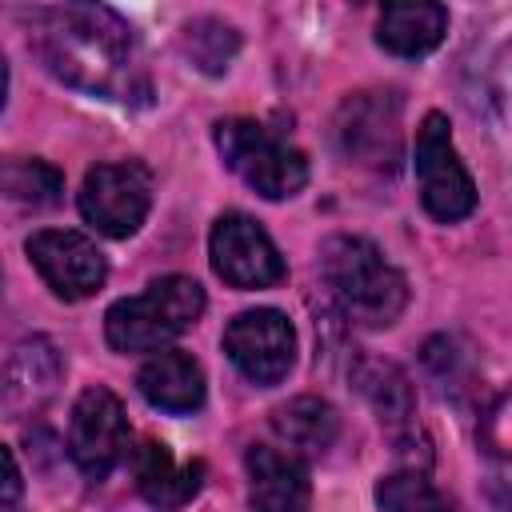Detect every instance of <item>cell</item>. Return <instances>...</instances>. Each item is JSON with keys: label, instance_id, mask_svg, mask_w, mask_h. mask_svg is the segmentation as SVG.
Returning a JSON list of instances; mask_svg holds the SVG:
<instances>
[{"label": "cell", "instance_id": "cell-1", "mask_svg": "<svg viewBox=\"0 0 512 512\" xmlns=\"http://www.w3.org/2000/svg\"><path fill=\"white\" fill-rule=\"evenodd\" d=\"M32 48L52 76L88 96H120L132 84V28L112 8H44L32 24Z\"/></svg>", "mask_w": 512, "mask_h": 512}, {"label": "cell", "instance_id": "cell-2", "mask_svg": "<svg viewBox=\"0 0 512 512\" xmlns=\"http://www.w3.org/2000/svg\"><path fill=\"white\" fill-rule=\"evenodd\" d=\"M320 276L348 320L364 328H388L408 304L404 276L364 236H332L320 248Z\"/></svg>", "mask_w": 512, "mask_h": 512}, {"label": "cell", "instance_id": "cell-3", "mask_svg": "<svg viewBox=\"0 0 512 512\" xmlns=\"http://www.w3.org/2000/svg\"><path fill=\"white\" fill-rule=\"evenodd\" d=\"M204 312V288L192 276L152 280L140 296H124L104 316V336L116 352H164Z\"/></svg>", "mask_w": 512, "mask_h": 512}, {"label": "cell", "instance_id": "cell-4", "mask_svg": "<svg viewBox=\"0 0 512 512\" xmlns=\"http://www.w3.org/2000/svg\"><path fill=\"white\" fill-rule=\"evenodd\" d=\"M216 148L224 164L264 200H288L308 184V160L292 144H284L276 132H268L256 120H220L216 124Z\"/></svg>", "mask_w": 512, "mask_h": 512}, {"label": "cell", "instance_id": "cell-5", "mask_svg": "<svg viewBox=\"0 0 512 512\" xmlns=\"http://www.w3.org/2000/svg\"><path fill=\"white\" fill-rule=\"evenodd\" d=\"M416 184H420V200L428 208L432 220L440 224H456L476 208V184L468 176V168L460 164L456 148H452V132L448 120L440 112H428L424 124L416 128Z\"/></svg>", "mask_w": 512, "mask_h": 512}, {"label": "cell", "instance_id": "cell-6", "mask_svg": "<svg viewBox=\"0 0 512 512\" xmlns=\"http://www.w3.org/2000/svg\"><path fill=\"white\" fill-rule=\"evenodd\" d=\"M148 208H152V176L144 164L120 160V164L88 168L80 188V212L96 232L124 240L144 224Z\"/></svg>", "mask_w": 512, "mask_h": 512}, {"label": "cell", "instance_id": "cell-7", "mask_svg": "<svg viewBox=\"0 0 512 512\" xmlns=\"http://www.w3.org/2000/svg\"><path fill=\"white\" fill-rule=\"evenodd\" d=\"M212 268L232 288H272L284 280V256L272 236L244 212H224L208 236Z\"/></svg>", "mask_w": 512, "mask_h": 512}, {"label": "cell", "instance_id": "cell-8", "mask_svg": "<svg viewBox=\"0 0 512 512\" xmlns=\"http://www.w3.org/2000/svg\"><path fill=\"white\" fill-rule=\"evenodd\" d=\"M24 252L32 260V268L40 272V280L60 300H88L108 280V260H104V252L84 232L44 228V232L28 236Z\"/></svg>", "mask_w": 512, "mask_h": 512}, {"label": "cell", "instance_id": "cell-9", "mask_svg": "<svg viewBox=\"0 0 512 512\" xmlns=\"http://www.w3.org/2000/svg\"><path fill=\"white\" fill-rule=\"evenodd\" d=\"M224 352L228 360L252 380V384H280L292 372L296 360V332L284 312L276 308H252L240 312L224 328Z\"/></svg>", "mask_w": 512, "mask_h": 512}, {"label": "cell", "instance_id": "cell-10", "mask_svg": "<svg viewBox=\"0 0 512 512\" xmlns=\"http://www.w3.org/2000/svg\"><path fill=\"white\" fill-rule=\"evenodd\" d=\"M68 452L88 480H104L128 456V416L108 388L80 392L68 424Z\"/></svg>", "mask_w": 512, "mask_h": 512}, {"label": "cell", "instance_id": "cell-11", "mask_svg": "<svg viewBox=\"0 0 512 512\" xmlns=\"http://www.w3.org/2000/svg\"><path fill=\"white\" fill-rule=\"evenodd\" d=\"M336 140L344 156L368 168H392L400 156V100L396 92H356L340 104Z\"/></svg>", "mask_w": 512, "mask_h": 512}, {"label": "cell", "instance_id": "cell-12", "mask_svg": "<svg viewBox=\"0 0 512 512\" xmlns=\"http://www.w3.org/2000/svg\"><path fill=\"white\" fill-rule=\"evenodd\" d=\"M60 380H64V364L56 344L44 336H32L8 356L0 372V404L12 416H36L56 396Z\"/></svg>", "mask_w": 512, "mask_h": 512}, {"label": "cell", "instance_id": "cell-13", "mask_svg": "<svg viewBox=\"0 0 512 512\" xmlns=\"http://www.w3.org/2000/svg\"><path fill=\"white\" fill-rule=\"evenodd\" d=\"M244 464H248V500L256 512H308L312 488L300 456L268 444H252Z\"/></svg>", "mask_w": 512, "mask_h": 512}, {"label": "cell", "instance_id": "cell-14", "mask_svg": "<svg viewBox=\"0 0 512 512\" xmlns=\"http://www.w3.org/2000/svg\"><path fill=\"white\" fill-rule=\"evenodd\" d=\"M136 388L152 408L172 412V416H188L204 404V368L188 352L168 348V352H156L140 368Z\"/></svg>", "mask_w": 512, "mask_h": 512}, {"label": "cell", "instance_id": "cell-15", "mask_svg": "<svg viewBox=\"0 0 512 512\" xmlns=\"http://www.w3.org/2000/svg\"><path fill=\"white\" fill-rule=\"evenodd\" d=\"M132 476H136V488L140 496L160 508V512H172L180 504H188L196 492H200V480H204V464L192 460V464H176L172 452L156 440H144L136 452H132Z\"/></svg>", "mask_w": 512, "mask_h": 512}, {"label": "cell", "instance_id": "cell-16", "mask_svg": "<svg viewBox=\"0 0 512 512\" xmlns=\"http://www.w3.org/2000/svg\"><path fill=\"white\" fill-rule=\"evenodd\" d=\"M448 32V8L444 4H384L376 20V44L392 56H428Z\"/></svg>", "mask_w": 512, "mask_h": 512}, {"label": "cell", "instance_id": "cell-17", "mask_svg": "<svg viewBox=\"0 0 512 512\" xmlns=\"http://www.w3.org/2000/svg\"><path fill=\"white\" fill-rule=\"evenodd\" d=\"M272 432L292 456H320L340 432V416L320 396H296L272 412Z\"/></svg>", "mask_w": 512, "mask_h": 512}, {"label": "cell", "instance_id": "cell-18", "mask_svg": "<svg viewBox=\"0 0 512 512\" xmlns=\"http://www.w3.org/2000/svg\"><path fill=\"white\" fill-rule=\"evenodd\" d=\"M352 384L364 392V400L376 408V416L392 432L412 428L416 396H412V384H408L404 368H396L392 360H380V356H360L352 364Z\"/></svg>", "mask_w": 512, "mask_h": 512}, {"label": "cell", "instance_id": "cell-19", "mask_svg": "<svg viewBox=\"0 0 512 512\" xmlns=\"http://www.w3.org/2000/svg\"><path fill=\"white\" fill-rule=\"evenodd\" d=\"M0 192L16 204L48 208V204H60L64 176H60V168H52L44 160H4L0 164Z\"/></svg>", "mask_w": 512, "mask_h": 512}, {"label": "cell", "instance_id": "cell-20", "mask_svg": "<svg viewBox=\"0 0 512 512\" xmlns=\"http://www.w3.org/2000/svg\"><path fill=\"white\" fill-rule=\"evenodd\" d=\"M376 508L380 512H448V500L432 488L424 472L404 468L376 484Z\"/></svg>", "mask_w": 512, "mask_h": 512}, {"label": "cell", "instance_id": "cell-21", "mask_svg": "<svg viewBox=\"0 0 512 512\" xmlns=\"http://www.w3.org/2000/svg\"><path fill=\"white\" fill-rule=\"evenodd\" d=\"M236 48H240V36H236V28H228L224 20H192L188 28H184V52L192 56V64L200 68V72H208V76H220L228 64H232V56H236Z\"/></svg>", "mask_w": 512, "mask_h": 512}, {"label": "cell", "instance_id": "cell-22", "mask_svg": "<svg viewBox=\"0 0 512 512\" xmlns=\"http://www.w3.org/2000/svg\"><path fill=\"white\" fill-rule=\"evenodd\" d=\"M24 492V480H20V468L12 460L8 448H0V504H12L16 496Z\"/></svg>", "mask_w": 512, "mask_h": 512}, {"label": "cell", "instance_id": "cell-23", "mask_svg": "<svg viewBox=\"0 0 512 512\" xmlns=\"http://www.w3.org/2000/svg\"><path fill=\"white\" fill-rule=\"evenodd\" d=\"M4 92H8V64H4V56H0V104H4Z\"/></svg>", "mask_w": 512, "mask_h": 512}]
</instances>
